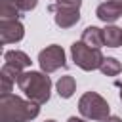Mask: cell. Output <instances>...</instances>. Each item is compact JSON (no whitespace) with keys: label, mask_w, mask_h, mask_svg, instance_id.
I'll use <instances>...</instances> for the list:
<instances>
[{"label":"cell","mask_w":122,"mask_h":122,"mask_svg":"<svg viewBox=\"0 0 122 122\" xmlns=\"http://www.w3.org/2000/svg\"><path fill=\"white\" fill-rule=\"evenodd\" d=\"M40 105L13 93L0 95V122H29L36 118Z\"/></svg>","instance_id":"1"},{"label":"cell","mask_w":122,"mask_h":122,"mask_svg":"<svg viewBox=\"0 0 122 122\" xmlns=\"http://www.w3.org/2000/svg\"><path fill=\"white\" fill-rule=\"evenodd\" d=\"M17 86L19 90L34 103L44 105L50 101V92H51V80L48 72L40 71H25L17 76Z\"/></svg>","instance_id":"2"},{"label":"cell","mask_w":122,"mask_h":122,"mask_svg":"<svg viewBox=\"0 0 122 122\" xmlns=\"http://www.w3.org/2000/svg\"><path fill=\"white\" fill-rule=\"evenodd\" d=\"M78 111L88 120H107L111 107L97 92H86L78 101Z\"/></svg>","instance_id":"3"},{"label":"cell","mask_w":122,"mask_h":122,"mask_svg":"<svg viewBox=\"0 0 122 122\" xmlns=\"http://www.w3.org/2000/svg\"><path fill=\"white\" fill-rule=\"evenodd\" d=\"M71 55H72V61L82 69V71H95L101 67L103 63V53L101 50L97 48H92L88 44H84L82 40L80 42H74L71 46Z\"/></svg>","instance_id":"4"},{"label":"cell","mask_w":122,"mask_h":122,"mask_svg":"<svg viewBox=\"0 0 122 122\" xmlns=\"http://www.w3.org/2000/svg\"><path fill=\"white\" fill-rule=\"evenodd\" d=\"M38 63H40V69L44 72H55L57 69L65 67L67 65V59H65V51L61 46L57 44H51L48 48H44L40 53H38Z\"/></svg>","instance_id":"5"},{"label":"cell","mask_w":122,"mask_h":122,"mask_svg":"<svg viewBox=\"0 0 122 122\" xmlns=\"http://www.w3.org/2000/svg\"><path fill=\"white\" fill-rule=\"evenodd\" d=\"M25 36V27L19 19H0V40L2 44L19 42Z\"/></svg>","instance_id":"6"},{"label":"cell","mask_w":122,"mask_h":122,"mask_svg":"<svg viewBox=\"0 0 122 122\" xmlns=\"http://www.w3.org/2000/svg\"><path fill=\"white\" fill-rule=\"evenodd\" d=\"M50 10L55 13V25L61 29H71L80 21V11L72 10V8H53L50 6Z\"/></svg>","instance_id":"7"},{"label":"cell","mask_w":122,"mask_h":122,"mask_svg":"<svg viewBox=\"0 0 122 122\" xmlns=\"http://www.w3.org/2000/svg\"><path fill=\"white\" fill-rule=\"evenodd\" d=\"M95 15H97L103 23L111 25V23H114V21L122 15V6H120L118 2H114V0H107V2H103V4L97 6Z\"/></svg>","instance_id":"8"},{"label":"cell","mask_w":122,"mask_h":122,"mask_svg":"<svg viewBox=\"0 0 122 122\" xmlns=\"http://www.w3.org/2000/svg\"><path fill=\"white\" fill-rule=\"evenodd\" d=\"M21 72H23V71H19V69L4 63V67L0 69V92H2V93H11V88H13V84L17 82V76H19Z\"/></svg>","instance_id":"9"},{"label":"cell","mask_w":122,"mask_h":122,"mask_svg":"<svg viewBox=\"0 0 122 122\" xmlns=\"http://www.w3.org/2000/svg\"><path fill=\"white\" fill-rule=\"evenodd\" d=\"M82 42L88 44V46H92V48L101 50V46H105L103 29H99V27H86L84 32H82Z\"/></svg>","instance_id":"10"},{"label":"cell","mask_w":122,"mask_h":122,"mask_svg":"<svg viewBox=\"0 0 122 122\" xmlns=\"http://www.w3.org/2000/svg\"><path fill=\"white\" fill-rule=\"evenodd\" d=\"M4 61H6L8 65L19 69V71L30 67V57H29L25 51H19V50H10V51H6V53H4Z\"/></svg>","instance_id":"11"},{"label":"cell","mask_w":122,"mask_h":122,"mask_svg":"<svg viewBox=\"0 0 122 122\" xmlns=\"http://www.w3.org/2000/svg\"><path fill=\"white\" fill-rule=\"evenodd\" d=\"M103 38H105V46L118 48L122 46V29L114 25H107V29H103Z\"/></svg>","instance_id":"12"},{"label":"cell","mask_w":122,"mask_h":122,"mask_svg":"<svg viewBox=\"0 0 122 122\" xmlns=\"http://www.w3.org/2000/svg\"><path fill=\"white\" fill-rule=\"evenodd\" d=\"M74 90H76V82H74L72 76L67 74V76H61L57 80V93H59V97L69 99V97H72Z\"/></svg>","instance_id":"13"},{"label":"cell","mask_w":122,"mask_h":122,"mask_svg":"<svg viewBox=\"0 0 122 122\" xmlns=\"http://www.w3.org/2000/svg\"><path fill=\"white\" fill-rule=\"evenodd\" d=\"M19 11L15 0H0V19H17Z\"/></svg>","instance_id":"14"},{"label":"cell","mask_w":122,"mask_h":122,"mask_svg":"<svg viewBox=\"0 0 122 122\" xmlns=\"http://www.w3.org/2000/svg\"><path fill=\"white\" fill-rule=\"evenodd\" d=\"M99 71H101L105 76H116V74L122 71V65H120V61L114 59V57H105L103 63H101V67H99Z\"/></svg>","instance_id":"15"},{"label":"cell","mask_w":122,"mask_h":122,"mask_svg":"<svg viewBox=\"0 0 122 122\" xmlns=\"http://www.w3.org/2000/svg\"><path fill=\"white\" fill-rule=\"evenodd\" d=\"M82 4V0H55L53 8H72V10H78Z\"/></svg>","instance_id":"16"},{"label":"cell","mask_w":122,"mask_h":122,"mask_svg":"<svg viewBox=\"0 0 122 122\" xmlns=\"http://www.w3.org/2000/svg\"><path fill=\"white\" fill-rule=\"evenodd\" d=\"M15 2H17V6H19L21 11H30V10H34L36 4H38V0H15Z\"/></svg>","instance_id":"17"},{"label":"cell","mask_w":122,"mask_h":122,"mask_svg":"<svg viewBox=\"0 0 122 122\" xmlns=\"http://www.w3.org/2000/svg\"><path fill=\"white\" fill-rule=\"evenodd\" d=\"M103 122H122V120H120L118 116H109V118H107V120H103Z\"/></svg>","instance_id":"18"},{"label":"cell","mask_w":122,"mask_h":122,"mask_svg":"<svg viewBox=\"0 0 122 122\" xmlns=\"http://www.w3.org/2000/svg\"><path fill=\"white\" fill-rule=\"evenodd\" d=\"M67 122H86V120H82V118H76V116H71Z\"/></svg>","instance_id":"19"},{"label":"cell","mask_w":122,"mask_h":122,"mask_svg":"<svg viewBox=\"0 0 122 122\" xmlns=\"http://www.w3.org/2000/svg\"><path fill=\"white\" fill-rule=\"evenodd\" d=\"M120 101H122V84H120Z\"/></svg>","instance_id":"20"},{"label":"cell","mask_w":122,"mask_h":122,"mask_svg":"<svg viewBox=\"0 0 122 122\" xmlns=\"http://www.w3.org/2000/svg\"><path fill=\"white\" fill-rule=\"evenodd\" d=\"M114 2H118V4H120V6H122V0H114Z\"/></svg>","instance_id":"21"},{"label":"cell","mask_w":122,"mask_h":122,"mask_svg":"<svg viewBox=\"0 0 122 122\" xmlns=\"http://www.w3.org/2000/svg\"><path fill=\"white\" fill-rule=\"evenodd\" d=\"M46 122H55V120H46Z\"/></svg>","instance_id":"22"}]
</instances>
